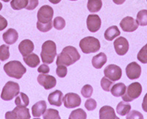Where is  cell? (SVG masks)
I'll list each match as a JSON object with an SVG mask.
<instances>
[{
    "label": "cell",
    "instance_id": "6da1fadb",
    "mask_svg": "<svg viewBox=\"0 0 147 119\" xmlns=\"http://www.w3.org/2000/svg\"><path fill=\"white\" fill-rule=\"evenodd\" d=\"M80 59V54H79L78 51L75 47L68 46L65 47L62 52H60V54L57 55L56 65L70 66L74 63H75Z\"/></svg>",
    "mask_w": 147,
    "mask_h": 119
},
{
    "label": "cell",
    "instance_id": "7a4b0ae2",
    "mask_svg": "<svg viewBox=\"0 0 147 119\" xmlns=\"http://www.w3.org/2000/svg\"><path fill=\"white\" fill-rule=\"evenodd\" d=\"M4 71L8 77L20 79L27 72V69L18 61H13L7 63L4 65Z\"/></svg>",
    "mask_w": 147,
    "mask_h": 119
},
{
    "label": "cell",
    "instance_id": "3957f363",
    "mask_svg": "<svg viewBox=\"0 0 147 119\" xmlns=\"http://www.w3.org/2000/svg\"><path fill=\"white\" fill-rule=\"evenodd\" d=\"M57 54L56 44L52 40H47L42 45L40 57L42 62L46 64H51L54 62Z\"/></svg>",
    "mask_w": 147,
    "mask_h": 119
},
{
    "label": "cell",
    "instance_id": "277c9868",
    "mask_svg": "<svg viewBox=\"0 0 147 119\" xmlns=\"http://www.w3.org/2000/svg\"><path fill=\"white\" fill-rule=\"evenodd\" d=\"M80 47L85 54L95 53L100 49V42L97 38L92 36H88L80 41Z\"/></svg>",
    "mask_w": 147,
    "mask_h": 119
},
{
    "label": "cell",
    "instance_id": "5b68a950",
    "mask_svg": "<svg viewBox=\"0 0 147 119\" xmlns=\"http://www.w3.org/2000/svg\"><path fill=\"white\" fill-rule=\"evenodd\" d=\"M20 93V87L19 85L15 82L9 81L2 89L1 93V99L4 101H10L17 96Z\"/></svg>",
    "mask_w": 147,
    "mask_h": 119
},
{
    "label": "cell",
    "instance_id": "8992f818",
    "mask_svg": "<svg viewBox=\"0 0 147 119\" xmlns=\"http://www.w3.org/2000/svg\"><path fill=\"white\" fill-rule=\"evenodd\" d=\"M142 93V86L139 82H133L127 87L125 93L122 96L124 102H130L134 99H138Z\"/></svg>",
    "mask_w": 147,
    "mask_h": 119
},
{
    "label": "cell",
    "instance_id": "52a82bcc",
    "mask_svg": "<svg viewBox=\"0 0 147 119\" xmlns=\"http://www.w3.org/2000/svg\"><path fill=\"white\" fill-rule=\"evenodd\" d=\"M54 15V10L49 5L42 6L37 13L38 23L41 24H47L51 23Z\"/></svg>",
    "mask_w": 147,
    "mask_h": 119
},
{
    "label": "cell",
    "instance_id": "ba28073f",
    "mask_svg": "<svg viewBox=\"0 0 147 119\" xmlns=\"http://www.w3.org/2000/svg\"><path fill=\"white\" fill-rule=\"evenodd\" d=\"M31 118L30 111L26 107L17 106L13 111L6 112V119H30Z\"/></svg>",
    "mask_w": 147,
    "mask_h": 119
},
{
    "label": "cell",
    "instance_id": "9c48e42d",
    "mask_svg": "<svg viewBox=\"0 0 147 119\" xmlns=\"http://www.w3.org/2000/svg\"><path fill=\"white\" fill-rule=\"evenodd\" d=\"M104 74L107 78L113 82H115L121 79L122 76V70L118 65L110 64L105 69Z\"/></svg>",
    "mask_w": 147,
    "mask_h": 119
},
{
    "label": "cell",
    "instance_id": "30bf717a",
    "mask_svg": "<svg viewBox=\"0 0 147 119\" xmlns=\"http://www.w3.org/2000/svg\"><path fill=\"white\" fill-rule=\"evenodd\" d=\"M63 101L64 106L68 109L77 108L80 105L82 102L80 96L74 93H68L65 94Z\"/></svg>",
    "mask_w": 147,
    "mask_h": 119
},
{
    "label": "cell",
    "instance_id": "8fae6325",
    "mask_svg": "<svg viewBox=\"0 0 147 119\" xmlns=\"http://www.w3.org/2000/svg\"><path fill=\"white\" fill-rule=\"evenodd\" d=\"M37 80L39 85L43 86L46 90H50L53 88L57 84V80L55 77L52 75H46V74L38 75Z\"/></svg>",
    "mask_w": 147,
    "mask_h": 119
},
{
    "label": "cell",
    "instance_id": "7c38bea8",
    "mask_svg": "<svg viewBox=\"0 0 147 119\" xmlns=\"http://www.w3.org/2000/svg\"><path fill=\"white\" fill-rule=\"evenodd\" d=\"M138 25L139 24L138 23L137 21L130 16L125 17L120 22V26L122 30L127 32H132L136 31L138 28Z\"/></svg>",
    "mask_w": 147,
    "mask_h": 119
},
{
    "label": "cell",
    "instance_id": "4fadbf2b",
    "mask_svg": "<svg viewBox=\"0 0 147 119\" xmlns=\"http://www.w3.org/2000/svg\"><path fill=\"white\" fill-rule=\"evenodd\" d=\"M113 46L115 52L120 56L125 55L129 50L128 40L124 37H119L115 39Z\"/></svg>",
    "mask_w": 147,
    "mask_h": 119
},
{
    "label": "cell",
    "instance_id": "5bb4252c",
    "mask_svg": "<svg viewBox=\"0 0 147 119\" xmlns=\"http://www.w3.org/2000/svg\"><path fill=\"white\" fill-rule=\"evenodd\" d=\"M126 74L127 77L131 80L137 79L141 74V67L136 62L129 63L126 68Z\"/></svg>",
    "mask_w": 147,
    "mask_h": 119
},
{
    "label": "cell",
    "instance_id": "9a60e30c",
    "mask_svg": "<svg viewBox=\"0 0 147 119\" xmlns=\"http://www.w3.org/2000/svg\"><path fill=\"white\" fill-rule=\"evenodd\" d=\"M87 27L90 32H96L100 29L102 21L100 17L96 14H90L87 18Z\"/></svg>",
    "mask_w": 147,
    "mask_h": 119
},
{
    "label": "cell",
    "instance_id": "2e32d148",
    "mask_svg": "<svg viewBox=\"0 0 147 119\" xmlns=\"http://www.w3.org/2000/svg\"><path fill=\"white\" fill-rule=\"evenodd\" d=\"M18 50L23 57H25L33 52L34 44L32 40L28 39L23 40L18 45Z\"/></svg>",
    "mask_w": 147,
    "mask_h": 119
},
{
    "label": "cell",
    "instance_id": "e0dca14e",
    "mask_svg": "<svg viewBox=\"0 0 147 119\" xmlns=\"http://www.w3.org/2000/svg\"><path fill=\"white\" fill-rule=\"evenodd\" d=\"M63 100V94L59 90H56L54 92L51 93L48 96V101L51 105L60 107Z\"/></svg>",
    "mask_w": 147,
    "mask_h": 119
},
{
    "label": "cell",
    "instance_id": "ac0fdd59",
    "mask_svg": "<svg viewBox=\"0 0 147 119\" xmlns=\"http://www.w3.org/2000/svg\"><path fill=\"white\" fill-rule=\"evenodd\" d=\"M2 38L5 44L8 45H12L14 44L17 41L18 38V34L17 31L14 29H8L5 33L2 35Z\"/></svg>",
    "mask_w": 147,
    "mask_h": 119
},
{
    "label": "cell",
    "instance_id": "d6986e66",
    "mask_svg": "<svg viewBox=\"0 0 147 119\" xmlns=\"http://www.w3.org/2000/svg\"><path fill=\"white\" fill-rule=\"evenodd\" d=\"M47 104L45 101H39L32 107V116L35 118H40L47 110Z\"/></svg>",
    "mask_w": 147,
    "mask_h": 119
},
{
    "label": "cell",
    "instance_id": "ffe728a7",
    "mask_svg": "<svg viewBox=\"0 0 147 119\" xmlns=\"http://www.w3.org/2000/svg\"><path fill=\"white\" fill-rule=\"evenodd\" d=\"M100 119H118L115 110L110 106H103L99 110Z\"/></svg>",
    "mask_w": 147,
    "mask_h": 119
},
{
    "label": "cell",
    "instance_id": "44dd1931",
    "mask_svg": "<svg viewBox=\"0 0 147 119\" xmlns=\"http://www.w3.org/2000/svg\"><path fill=\"white\" fill-rule=\"evenodd\" d=\"M107 58L106 54L103 52H101L92 58V65L95 69H100L107 63Z\"/></svg>",
    "mask_w": 147,
    "mask_h": 119
},
{
    "label": "cell",
    "instance_id": "7402d4cb",
    "mask_svg": "<svg viewBox=\"0 0 147 119\" xmlns=\"http://www.w3.org/2000/svg\"><path fill=\"white\" fill-rule=\"evenodd\" d=\"M24 61L30 68H36L40 63V59L38 56L35 53H31L24 57Z\"/></svg>",
    "mask_w": 147,
    "mask_h": 119
},
{
    "label": "cell",
    "instance_id": "603a6c76",
    "mask_svg": "<svg viewBox=\"0 0 147 119\" xmlns=\"http://www.w3.org/2000/svg\"><path fill=\"white\" fill-rule=\"evenodd\" d=\"M126 91H127V87L122 82L116 83V84H115L113 86L112 88L110 89V92H111L113 96H114L115 97L122 96L125 93Z\"/></svg>",
    "mask_w": 147,
    "mask_h": 119
},
{
    "label": "cell",
    "instance_id": "cb8c5ba5",
    "mask_svg": "<svg viewBox=\"0 0 147 119\" xmlns=\"http://www.w3.org/2000/svg\"><path fill=\"white\" fill-rule=\"evenodd\" d=\"M119 35H120V31L117 26H112L107 28L105 32V38L107 40L111 41L118 37Z\"/></svg>",
    "mask_w": 147,
    "mask_h": 119
},
{
    "label": "cell",
    "instance_id": "d4e9b609",
    "mask_svg": "<svg viewBox=\"0 0 147 119\" xmlns=\"http://www.w3.org/2000/svg\"><path fill=\"white\" fill-rule=\"evenodd\" d=\"M88 10L90 13H97L102 9V0H88L87 4Z\"/></svg>",
    "mask_w": 147,
    "mask_h": 119
},
{
    "label": "cell",
    "instance_id": "484cf974",
    "mask_svg": "<svg viewBox=\"0 0 147 119\" xmlns=\"http://www.w3.org/2000/svg\"><path fill=\"white\" fill-rule=\"evenodd\" d=\"M131 110V105L128 103H126L124 102H121L119 103L116 108V111L118 114L121 116H124L128 114L129 111Z\"/></svg>",
    "mask_w": 147,
    "mask_h": 119
},
{
    "label": "cell",
    "instance_id": "4316f807",
    "mask_svg": "<svg viewBox=\"0 0 147 119\" xmlns=\"http://www.w3.org/2000/svg\"><path fill=\"white\" fill-rule=\"evenodd\" d=\"M15 104H16V106L27 107L30 104V100H29L28 96L24 93H19V95L17 96L15 100Z\"/></svg>",
    "mask_w": 147,
    "mask_h": 119
},
{
    "label": "cell",
    "instance_id": "83f0119b",
    "mask_svg": "<svg viewBox=\"0 0 147 119\" xmlns=\"http://www.w3.org/2000/svg\"><path fill=\"white\" fill-rule=\"evenodd\" d=\"M28 4V0H12L10 2L11 7L15 10H20L26 8Z\"/></svg>",
    "mask_w": 147,
    "mask_h": 119
},
{
    "label": "cell",
    "instance_id": "f1b7e54d",
    "mask_svg": "<svg viewBox=\"0 0 147 119\" xmlns=\"http://www.w3.org/2000/svg\"><path fill=\"white\" fill-rule=\"evenodd\" d=\"M43 118L44 119H60L59 112L57 110L49 108L45 111L43 114Z\"/></svg>",
    "mask_w": 147,
    "mask_h": 119
},
{
    "label": "cell",
    "instance_id": "f546056e",
    "mask_svg": "<svg viewBox=\"0 0 147 119\" xmlns=\"http://www.w3.org/2000/svg\"><path fill=\"white\" fill-rule=\"evenodd\" d=\"M136 21L140 26H147V10H142L138 13Z\"/></svg>",
    "mask_w": 147,
    "mask_h": 119
},
{
    "label": "cell",
    "instance_id": "4dcf8cb0",
    "mask_svg": "<svg viewBox=\"0 0 147 119\" xmlns=\"http://www.w3.org/2000/svg\"><path fill=\"white\" fill-rule=\"evenodd\" d=\"M69 119H86L87 114L82 109H77L72 111L69 117Z\"/></svg>",
    "mask_w": 147,
    "mask_h": 119
},
{
    "label": "cell",
    "instance_id": "1f68e13d",
    "mask_svg": "<svg viewBox=\"0 0 147 119\" xmlns=\"http://www.w3.org/2000/svg\"><path fill=\"white\" fill-rule=\"evenodd\" d=\"M10 57L9 52V46L2 45L0 46V61H5Z\"/></svg>",
    "mask_w": 147,
    "mask_h": 119
},
{
    "label": "cell",
    "instance_id": "d6a6232c",
    "mask_svg": "<svg viewBox=\"0 0 147 119\" xmlns=\"http://www.w3.org/2000/svg\"><path fill=\"white\" fill-rule=\"evenodd\" d=\"M137 58L140 63L144 64L147 63V44L138 52Z\"/></svg>",
    "mask_w": 147,
    "mask_h": 119
},
{
    "label": "cell",
    "instance_id": "836d02e7",
    "mask_svg": "<svg viewBox=\"0 0 147 119\" xmlns=\"http://www.w3.org/2000/svg\"><path fill=\"white\" fill-rule=\"evenodd\" d=\"M53 25L56 30H61L65 27V21L63 18L60 16L56 17L53 21Z\"/></svg>",
    "mask_w": 147,
    "mask_h": 119
},
{
    "label": "cell",
    "instance_id": "e575fe53",
    "mask_svg": "<svg viewBox=\"0 0 147 119\" xmlns=\"http://www.w3.org/2000/svg\"><path fill=\"white\" fill-rule=\"evenodd\" d=\"M113 82L109 79L106 77H103L101 79V87L106 92H109L110 91V88L113 86Z\"/></svg>",
    "mask_w": 147,
    "mask_h": 119
},
{
    "label": "cell",
    "instance_id": "d590c367",
    "mask_svg": "<svg viewBox=\"0 0 147 119\" xmlns=\"http://www.w3.org/2000/svg\"><path fill=\"white\" fill-rule=\"evenodd\" d=\"M93 92H94V89L90 85H85L82 87V90H81V93L83 96V97L86 98V99L91 97Z\"/></svg>",
    "mask_w": 147,
    "mask_h": 119
},
{
    "label": "cell",
    "instance_id": "8d00e7d4",
    "mask_svg": "<svg viewBox=\"0 0 147 119\" xmlns=\"http://www.w3.org/2000/svg\"><path fill=\"white\" fill-rule=\"evenodd\" d=\"M96 102L94 99H88L85 103V108L87 110L93 111L96 108Z\"/></svg>",
    "mask_w": 147,
    "mask_h": 119
},
{
    "label": "cell",
    "instance_id": "74e56055",
    "mask_svg": "<svg viewBox=\"0 0 147 119\" xmlns=\"http://www.w3.org/2000/svg\"><path fill=\"white\" fill-rule=\"evenodd\" d=\"M67 72H68V70L65 65H57V68L56 69V74L59 77L64 78L67 75Z\"/></svg>",
    "mask_w": 147,
    "mask_h": 119
},
{
    "label": "cell",
    "instance_id": "f35d334b",
    "mask_svg": "<svg viewBox=\"0 0 147 119\" xmlns=\"http://www.w3.org/2000/svg\"><path fill=\"white\" fill-rule=\"evenodd\" d=\"M127 119H131V118H140L143 119L144 117H143V115L140 113V112H138L136 110H132V112L127 116L126 118Z\"/></svg>",
    "mask_w": 147,
    "mask_h": 119
},
{
    "label": "cell",
    "instance_id": "ab89813d",
    "mask_svg": "<svg viewBox=\"0 0 147 119\" xmlns=\"http://www.w3.org/2000/svg\"><path fill=\"white\" fill-rule=\"evenodd\" d=\"M38 0H28V4L26 7V9L28 10H32L37 7L38 5Z\"/></svg>",
    "mask_w": 147,
    "mask_h": 119
},
{
    "label": "cell",
    "instance_id": "60d3db41",
    "mask_svg": "<svg viewBox=\"0 0 147 119\" xmlns=\"http://www.w3.org/2000/svg\"><path fill=\"white\" fill-rule=\"evenodd\" d=\"M49 71H50L49 67L47 64H42L38 69V72L40 73V74H48L49 72Z\"/></svg>",
    "mask_w": 147,
    "mask_h": 119
},
{
    "label": "cell",
    "instance_id": "b9f144b4",
    "mask_svg": "<svg viewBox=\"0 0 147 119\" xmlns=\"http://www.w3.org/2000/svg\"><path fill=\"white\" fill-rule=\"evenodd\" d=\"M7 27V21L0 15V31H2Z\"/></svg>",
    "mask_w": 147,
    "mask_h": 119
},
{
    "label": "cell",
    "instance_id": "7bdbcfd3",
    "mask_svg": "<svg viewBox=\"0 0 147 119\" xmlns=\"http://www.w3.org/2000/svg\"><path fill=\"white\" fill-rule=\"evenodd\" d=\"M142 108L146 112H147V93L145 95V96L144 98V100H143Z\"/></svg>",
    "mask_w": 147,
    "mask_h": 119
},
{
    "label": "cell",
    "instance_id": "ee69618b",
    "mask_svg": "<svg viewBox=\"0 0 147 119\" xmlns=\"http://www.w3.org/2000/svg\"><path fill=\"white\" fill-rule=\"evenodd\" d=\"M126 0H113V2L115 4V5H122L125 2Z\"/></svg>",
    "mask_w": 147,
    "mask_h": 119
},
{
    "label": "cell",
    "instance_id": "f6af8a7d",
    "mask_svg": "<svg viewBox=\"0 0 147 119\" xmlns=\"http://www.w3.org/2000/svg\"><path fill=\"white\" fill-rule=\"evenodd\" d=\"M51 3L54 4V5H57V4L60 3L61 2V0H49Z\"/></svg>",
    "mask_w": 147,
    "mask_h": 119
},
{
    "label": "cell",
    "instance_id": "bcb514c9",
    "mask_svg": "<svg viewBox=\"0 0 147 119\" xmlns=\"http://www.w3.org/2000/svg\"><path fill=\"white\" fill-rule=\"evenodd\" d=\"M2 1H3L4 2H9L10 0H2Z\"/></svg>",
    "mask_w": 147,
    "mask_h": 119
},
{
    "label": "cell",
    "instance_id": "7dc6e473",
    "mask_svg": "<svg viewBox=\"0 0 147 119\" xmlns=\"http://www.w3.org/2000/svg\"><path fill=\"white\" fill-rule=\"evenodd\" d=\"M2 4L0 2V10H2Z\"/></svg>",
    "mask_w": 147,
    "mask_h": 119
},
{
    "label": "cell",
    "instance_id": "c3c4849f",
    "mask_svg": "<svg viewBox=\"0 0 147 119\" xmlns=\"http://www.w3.org/2000/svg\"><path fill=\"white\" fill-rule=\"evenodd\" d=\"M70 1H77V0H70Z\"/></svg>",
    "mask_w": 147,
    "mask_h": 119
},
{
    "label": "cell",
    "instance_id": "681fc988",
    "mask_svg": "<svg viewBox=\"0 0 147 119\" xmlns=\"http://www.w3.org/2000/svg\"><path fill=\"white\" fill-rule=\"evenodd\" d=\"M146 1H147V0H146Z\"/></svg>",
    "mask_w": 147,
    "mask_h": 119
}]
</instances>
